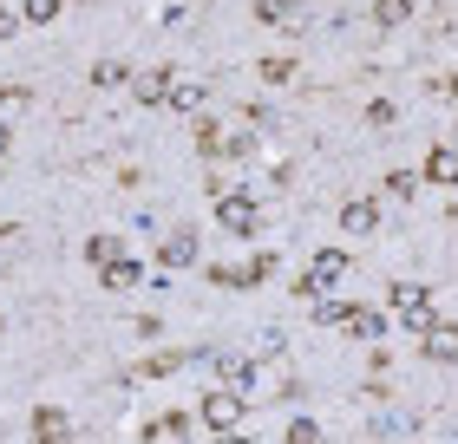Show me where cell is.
Returning <instances> with one entry per match:
<instances>
[{"instance_id": "obj_1", "label": "cell", "mask_w": 458, "mask_h": 444, "mask_svg": "<svg viewBox=\"0 0 458 444\" xmlns=\"http://www.w3.org/2000/svg\"><path fill=\"white\" fill-rule=\"evenodd\" d=\"M236 418H242V392L236 386H216L210 398H203V425L210 431H236Z\"/></svg>"}, {"instance_id": "obj_2", "label": "cell", "mask_w": 458, "mask_h": 444, "mask_svg": "<svg viewBox=\"0 0 458 444\" xmlns=\"http://www.w3.org/2000/svg\"><path fill=\"white\" fill-rule=\"evenodd\" d=\"M216 222L229 229V236H256V222H262V209L249 203V197H223L216 203Z\"/></svg>"}, {"instance_id": "obj_3", "label": "cell", "mask_w": 458, "mask_h": 444, "mask_svg": "<svg viewBox=\"0 0 458 444\" xmlns=\"http://www.w3.org/2000/svg\"><path fill=\"white\" fill-rule=\"evenodd\" d=\"M197 151H203V157H242V151H249V138L223 131V124H197Z\"/></svg>"}, {"instance_id": "obj_4", "label": "cell", "mask_w": 458, "mask_h": 444, "mask_svg": "<svg viewBox=\"0 0 458 444\" xmlns=\"http://www.w3.org/2000/svg\"><path fill=\"white\" fill-rule=\"evenodd\" d=\"M420 347H426V359L452 366V359H458V321H432V327L420 333Z\"/></svg>"}, {"instance_id": "obj_5", "label": "cell", "mask_w": 458, "mask_h": 444, "mask_svg": "<svg viewBox=\"0 0 458 444\" xmlns=\"http://www.w3.org/2000/svg\"><path fill=\"white\" fill-rule=\"evenodd\" d=\"M341 333H353V340H380V333H386V314H380V307H347Z\"/></svg>"}, {"instance_id": "obj_6", "label": "cell", "mask_w": 458, "mask_h": 444, "mask_svg": "<svg viewBox=\"0 0 458 444\" xmlns=\"http://www.w3.org/2000/svg\"><path fill=\"white\" fill-rule=\"evenodd\" d=\"M171 438H191V418H183V412H157V418H144V444H171Z\"/></svg>"}, {"instance_id": "obj_7", "label": "cell", "mask_w": 458, "mask_h": 444, "mask_svg": "<svg viewBox=\"0 0 458 444\" xmlns=\"http://www.w3.org/2000/svg\"><path fill=\"white\" fill-rule=\"evenodd\" d=\"M341 274H347V256H341V248H321L315 268H308V281H315V294H327V288L341 281Z\"/></svg>"}, {"instance_id": "obj_8", "label": "cell", "mask_w": 458, "mask_h": 444, "mask_svg": "<svg viewBox=\"0 0 458 444\" xmlns=\"http://www.w3.org/2000/svg\"><path fill=\"white\" fill-rule=\"evenodd\" d=\"M171 86H177V72H171V66H157V72H144V79H138V92H131V98H138V105H164V98H171Z\"/></svg>"}, {"instance_id": "obj_9", "label": "cell", "mask_w": 458, "mask_h": 444, "mask_svg": "<svg viewBox=\"0 0 458 444\" xmlns=\"http://www.w3.org/2000/svg\"><path fill=\"white\" fill-rule=\"evenodd\" d=\"M373 222H380V203H367V197H353V203L341 209V229H347V236H367Z\"/></svg>"}, {"instance_id": "obj_10", "label": "cell", "mask_w": 458, "mask_h": 444, "mask_svg": "<svg viewBox=\"0 0 458 444\" xmlns=\"http://www.w3.org/2000/svg\"><path fill=\"white\" fill-rule=\"evenodd\" d=\"M157 262H164V268H191V262H197V236H191V229H177V236L157 248Z\"/></svg>"}, {"instance_id": "obj_11", "label": "cell", "mask_w": 458, "mask_h": 444, "mask_svg": "<svg viewBox=\"0 0 458 444\" xmlns=\"http://www.w3.org/2000/svg\"><path fill=\"white\" fill-rule=\"evenodd\" d=\"M426 183H458V151H445V144H432V157H426Z\"/></svg>"}, {"instance_id": "obj_12", "label": "cell", "mask_w": 458, "mask_h": 444, "mask_svg": "<svg viewBox=\"0 0 458 444\" xmlns=\"http://www.w3.org/2000/svg\"><path fill=\"white\" fill-rule=\"evenodd\" d=\"M183 366H191V353H151L131 379H164V373H183Z\"/></svg>"}, {"instance_id": "obj_13", "label": "cell", "mask_w": 458, "mask_h": 444, "mask_svg": "<svg viewBox=\"0 0 458 444\" xmlns=\"http://www.w3.org/2000/svg\"><path fill=\"white\" fill-rule=\"evenodd\" d=\"M86 262H92V268L124 262V242H118V236H92V242H86Z\"/></svg>"}, {"instance_id": "obj_14", "label": "cell", "mask_w": 458, "mask_h": 444, "mask_svg": "<svg viewBox=\"0 0 458 444\" xmlns=\"http://www.w3.org/2000/svg\"><path fill=\"white\" fill-rule=\"evenodd\" d=\"M33 431H39V438H66V431H72V418L59 412V406H39V412H33Z\"/></svg>"}, {"instance_id": "obj_15", "label": "cell", "mask_w": 458, "mask_h": 444, "mask_svg": "<svg viewBox=\"0 0 458 444\" xmlns=\"http://www.w3.org/2000/svg\"><path fill=\"white\" fill-rule=\"evenodd\" d=\"M262 86H288V79H295V59H288V53H276V59H262Z\"/></svg>"}, {"instance_id": "obj_16", "label": "cell", "mask_w": 458, "mask_h": 444, "mask_svg": "<svg viewBox=\"0 0 458 444\" xmlns=\"http://www.w3.org/2000/svg\"><path fill=\"white\" fill-rule=\"evenodd\" d=\"M406 13H412V0H373V20H380V27H406Z\"/></svg>"}, {"instance_id": "obj_17", "label": "cell", "mask_w": 458, "mask_h": 444, "mask_svg": "<svg viewBox=\"0 0 458 444\" xmlns=\"http://www.w3.org/2000/svg\"><path fill=\"white\" fill-rule=\"evenodd\" d=\"M98 274H106V288H112V294L138 288V262H112V268H98Z\"/></svg>"}, {"instance_id": "obj_18", "label": "cell", "mask_w": 458, "mask_h": 444, "mask_svg": "<svg viewBox=\"0 0 458 444\" xmlns=\"http://www.w3.org/2000/svg\"><path fill=\"white\" fill-rule=\"evenodd\" d=\"M59 7H66V0H27L20 20H27V27H47V20H59Z\"/></svg>"}, {"instance_id": "obj_19", "label": "cell", "mask_w": 458, "mask_h": 444, "mask_svg": "<svg viewBox=\"0 0 458 444\" xmlns=\"http://www.w3.org/2000/svg\"><path fill=\"white\" fill-rule=\"evenodd\" d=\"M386 301H393V307H420V301H432V294H426L420 281H393V288H386Z\"/></svg>"}, {"instance_id": "obj_20", "label": "cell", "mask_w": 458, "mask_h": 444, "mask_svg": "<svg viewBox=\"0 0 458 444\" xmlns=\"http://www.w3.org/2000/svg\"><path fill=\"white\" fill-rule=\"evenodd\" d=\"M203 98H210V92H203V86H171V98H164V105H177V112H197V105Z\"/></svg>"}, {"instance_id": "obj_21", "label": "cell", "mask_w": 458, "mask_h": 444, "mask_svg": "<svg viewBox=\"0 0 458 444\" xmlns=\"http://www.w3.org/2000/svg\"><path fill=\"white\" fill-rule=\"evenodd\" d=\"M249 379H256V366H249V359H223V386H249Z\"/></svg>"}, {"instance_id": "obj_22", "label": "cell", "mask_w": 458, "mask_h": 444, "mask_svg": "<svg viewBox=\"0 0 458 444\" xmlns=\"http://www.w3.org/2000/svg\"><path fill=\"white\" fill-rule=\"evenodd\" d=\"M210 281H216V288H249L256 274H249V268H229V262H223V268H210Z\"/></svg>"}, {"instance_id": "obj_23", "label": "cell", "mask_w": 458, "mask_h": 444, "mask_svg": "<svg viewBox=\"0 0 458 444\" xmlns=\"http://www.w3.org/2000/svg\"><path fill=\"white\" fill-rule=\"evenodd\" d=\"M400 314H406V327H412V333H426L432 321H439V314H432V301H420V307H400Z\"/></svg>"}, {"instance_id": "obj_24", "label": "cell", "mask_w": 458, "mask_h": 444, "mask_svg": "<svg viewBox=\"0 0 458 444\" xmlns=\"http://www.w3.org/2000/svg\"><path fill=\"white\" fill-rule=\"evenodd\" d=\"M412 189H420V177H412V171H393V177H386V197H412Z\"/></svg>"}, {"instance_id": "obj_25", "label": "cell", "mask_w": 458, "mask_h": 444, "mask_svg": "<svg viewBox=\"0 0 458 444\" xmlns=\"http://www.w3.org/2000/svg\"><path fill=\"white\" fill-rule=\"evenodd\" d=\"M315 321H321V327H341L347 307H341V301H315Z\"/></svg>"}, {"instance_id": "obj_26", "label": "cell", "mask_w": 458, "mask_h": 444, "mask_svg": "<svg viewBox=\"0 0 458 444\" xmlns=\"http://www.w3.org/2000/svg\"><path fill=\"white\" fill-rule=\"evenodd\" d=\"M256 13H262V20H295V0H262Z\"/></svg>"}, {"instance_id": "obj_27", "label": "cell", "mask_w": 458, "mask_h": 444, "mask_svg": "<svg viewBox=\"0 0 458 444\" xmlns=\"http://www.w3.org/2000/svg\"><path fill=\"white\" fill-rule=\"evenodd\" d=\"M288 438H295V444H315L321 425H315V418H295V425H288Z\"/></svg>"}, {"instance_id": "obj_28", "label": "cell", "mask_w": 458, "mask_h": 444, "mask_svg": "<svg viewBox=\"0 0 458 444\" xmlns=\"http://www.w3.org/2000/svg\"><path fill=\"white\" fill-rule=\"evenodd\" d=\"M276 268H282V262H276V256H268V248H262V256H256V262H249V274H256V281H268V274H276Z\"/></svg>"}, {"instance_id": "obj_29", "label": "cell", "mask_w": 458, "mask_h": 444, "mask_svg": "<svg viewBox=\"0 0 458 444\" xmlns=\"http://www.w3.org/2000/svg\"><path fill=\"white\" fill-rule=\"evenodd\" d=\"M13 33H20V13H13V7H0V46H7Z\"/></svg>"}, {"instance_id": "obj_30", "label": "cell", "mask_w": 458, "mask_h": 444, "mask_svg": "<svg viewBox=\"0 0 458 444\" xmlns=\"http://www.w3.org/2000/svg\"><path fill=\"white\" fill-rule=\"evenodd\" d=\"M7 98H20V86H0V105H7Z\"/></svg>"}, {"instance_id": "obj_31", "label": "cell", "mask_w": 458, "mask_h": 444, "mask_svg": "<svg viewBox=\"0 0 458 444\" xmlns=\"http://www.w3.org/2000/svg\"><path fill=\"white\" fill-rule=\"evenodd\" d=\"M445 92H452V98H458V79H445Z\"/></svg>"}, {"instance_id": "obj_32", "label": "cell", "mask_w": 458, "mask_h": 444, "mask_svg": "<svg viewBox=\"0 0 458 444\" xmlns=\"http://www.w3.org/2000/svg\"><path fill=\"white\" fill-rule=\"evenodd\" d=\"M7 236H13V229H7V222H0V242H7Z\"/></svg>"}]
</instances>
